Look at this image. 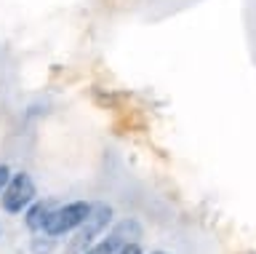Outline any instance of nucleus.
I'll use <instances>...</instances> for the list:
<instances>
[{
	"instance_id": "1",
	"label": "nucleus",
	"mask_w": 256,
	"mask_h": 254,
	"mask_svg": "<svg viewBox=\"0 0 256 254\" xmlns=\"http://www.w3.org/2000/svg\"><path fill=\"white\" fill-rule=\"evenodd\" d=\"M112 217H115V211H112L110 203H91L88 217L83 219V225L75 230V238H72L70 246H67V254H83L88 246L112 225Z\"/></svg>"
},
{
	"instance_id": "2",
	"label": "nucleus",
	"mask_w": 256,
	"mask_h": 254,
	"mask_svg": "<svg viewBox=\"0 0 256 254\" xmlns=\"http://www.w3.org/2000/svg\"><path fill=\"white\" fill-rule=\"evenodd\" d=\"M38 198V187L35 179L27 171H14L8 185L0 193V209L6 214H24V209Z\"/></svg>"
},
{
	"instance_id": "3",
	"label": "nucleus",
	"mask_w": 256,
	"mask_h": 254,
	"mask_svg": "<svg viewBox=\"0 0 256 254\" xmlns=\"http://www.w3.org/2000/svg\"><path fill=\"white\" fill-rule=\"evenodd\" d=\"M88 211H91V203L88 201H70L64 206H54L51 217H48L43 233L59 238V235H70L75 233V230L83 225V219L88 217Z\"/></svg>"
},
{
	"instance_id": "4",
	"label": "nucleus",
	"mask_w": 256,
	"mask_h": 254,
	"mask_svg": "<svg viewBox=\"0 0 256 254\" xmlns=\"http://www.w3.org/2000/svg\"><path fill=\"white\" fill-rule=\"evenodd\" d=\"M54 206L56 203L51 201V198H35V201L24 209V225H27L30 233H43V227H46L48 217H51Z\"/></svg>"
},
{
	"instance_id": "5",
	"label": "nucleus",
	"mask_w": 256,
	"mask_h": 254,
	"mask_svg": "<svg viewBox=\"0 0 256 254\" xmlns=\"http://www.w3.org/2000/svg\"><path fill=\"white\" fill-rule=\"evenodd\" d=\"M142 233H144V230H142V225H139V222H136L134 217H128V219H120L118 225L112 227V235H118L123 243H128V241H139V238H142Z\"/></svg>"
},
{
	"instance_id": "6",
	"label": "nucleus",
	"mask_w": 256,
	"mask_h": 254,
	"mask_svg": "<svg viewBox=\"0 0 256 254\" xmlns=\"http://www.w3.org/2000/svg\"><path fill=\"white\" fill-rule=\"evenodd\" d=\"M120 246H123V241H120L118 235H112V233H110L107 238H99V241H94L83 254H115Z\"/></svg>"
},
{
	"instance_id": "7",
	"label": "nucleus",
	"mask_w": 256,
	"mask_h": 254,
	"mask_svg": "<svg viewBox=\"0 0 256 254\" xmlns=\"http://www.w3.org/2000/svg\"><path fill=\"white\" fill-rule=\"evenodd\" d=\"M54 249H56V238L48 233H35V238L30 241L32 254H54Z\"/></svg>"
},
{
	"instance_id": "8",
	"label": "nucleus",
	"mask_w": 256,
	"mask_h": 254,
	"mask_svg": "<svg viewBox=\"0 0 256 254\" xmlns=\"http://www.w3.org/2000/svg\"><path fill=\"white\" fill-rule=\"evenodd\" d=\"M115 254H144V251H142V243L139 241H128V243L120 246Z\"/></svg>"
},
{
	"instance_id": "9",
	"label": "nucleus",
	"mask_w": 256,
	"mask_h": 254,
	"mask_svg": "<svg viewBox=\"0 0 256 254\" xmlns=\"http://www.w3.org/2000/svg\"><path fill=\"white\" fill-rule=\"evenodd\" d=\"M11 166H8V163H0V193H3V187L8 185V179H11Z\"/></svg>"
},
{
	"instance_id": "10",
	"label": "nucleus",
	"mask_w": 256,
	"mask_h": 254,
	"mask_svg": "<svg viewBox=\"0 0 256 254\" xmlns=\"http://www.w3.org/2000/svg\"><path fill=\"white\" fill-rule=\"evenodd\" d=\"M150 254H171V251H163V249H155V251H150Z\"/></svg>"
}]
</instances>
